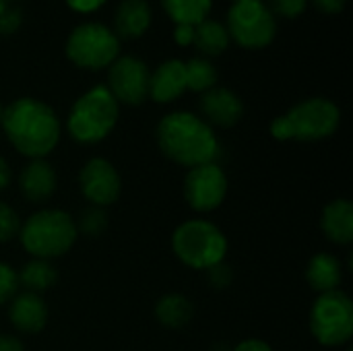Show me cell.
I'll return each mask as SVG.
<instances>
[{
	"instance_id": "1f68e13d",
	"label": "cell",
	"mask_w": 353,
	"mask_h": 351,
	"mask_svg": "<svg viewBox=\"0 0 353 351\" xmlns=\"http://www.w3.org/2000/svg\"><path fill=\"white\" fill-rule=\"evenodd\" d=\"M308 2H312L314 8L325 14H339V12H343V8L347 4V0H308Z\"/></svg>"
},
{
	"instance_id": "cb8c5ba5",
	"label": "cell",
	"mask_w": 353,
	"mask_h": 351,
	"mask_svg": "<svg viewBox=\"0 0 353 351\" xmlns=\"http://www.w3.org/2000/svg\"><path fill=\"white\" fill-rule=\"evenodd\" d=\"M186 68V87L194 93H205L213 89L219 81L217 66L203 56H192L190 60L184 62Z\"/></svg>"
},
{
	"instance_id": "d6a6232c",
	"label": "cell",
	"mask_w": 353,
	"mask_h": 351,
	"mask_svg": "<svg viewBox=\"0 0 353 351\" xmlns=\"http://www.w3.org/2000/svg\"><path fill=\"white\" fill-rule=\"evenodd\" d=\"M192 37H194V27L190 25H176L174 29V39L180 48H188L192 46Z\"/></svg>"
},
{
	"instance_id": "4dcf8cb0",
	"label": "cell",
	"mask_w": 353,
	"mask_h": 351,
	"mask_svg": "<svg viewBox=\"0 0 353 351\" xmlns=\"http://www.w3.org/2000/svg\"><path fill=\"white\" fill-rule=\"evenodd\" d=\"M66 6L79 14H89V12H95L99 10L108 0H64Z\"/></svg>"
},
{
	"instance_id": "ba28073f",
	"label": "cell",
	"mask_w": 353,
	"mask_h": 351,
	"mask_svg": "<svg viewBox=\"0 0 353 351\" xmlns=\"http://www.w3.org/2000/svg\"><path fill=\"white\" fill-rule=\"evenodd\" d=\"M310 333L325 348H341L352 341L353 302L343 290L319 294L310 308Z\"/></svg>"
},
{
	"instance_id": "4316f807",
	"label": "cell",
	"mask_w": 353,
	"mask_h": 351,
	"mask_svg": "<svg viewBox=\"0 0 353 351\" xmlns=\"http://www.w3.org/2000/svg\"><path fill=\"white\" fill-rule=\"evenodd\" d=\"M19 294V277L17 271L0 261V306L8 304L14 296Z\"/></svg>"
},
{
	"instance_id": "7a4b0ae2",
	"label": "cell",
	"mask_w": 353,
	"mask_h": 351,
	"mask_svg": "<svg viewBox=\"0 0 353 351\" xmlns=\"http://www.w3.org/2000/svg\"><path fill=\"white\" fill-rule=\"evenodd\" d=\"M155 141L170 161L186 170L213 163L221 155L215 128H211L199 114L186 110L165 114L155 128Z\"/></svg>"
},
{
	"instance_id": "4fadbf2b",
	"label": "cell",
	"mask_w": 353,
	"mask_h": 351,
	"mask_svg": "<svg viewBox=\"0 0 353 351\" xmlns=\"http://www.w3.org/2000/svg\"><path fill=\"white\" fill-rule=\"evenodd\" d=\"M199 112L211 128H232L244 118V101L230 87L215 85L213 89L201 93Z\"/></svg>"
},
{
	"instance_id": "d590c367",
	"label": "cell",
	"mask_w": 353,
	"mask_h": 351,
	"mask_svg": "<svg viewBox=\"0 0 353 351\" xmlns=\"http://www.w3.org/2000/svg\"><path fill=\"white\" fill-rule=\"evenodd\" d=\"M10 180H12L10 166H8V161L0 155V192L6 190V188L10 186Z\"/></svg>"
},
{
	"instance_id": "30bf717a",
	"label": "cell",
	"mask_w": 353,
	"mask_h": 351,
	"mask_svg": "<svg viewBox=\"0 0 353 351\" xmlns=\"http://www.w3.org/2000/svg\"><path fill=\"white\" fill-rule=\"evenodd\" d=\"M228 174L217 161L190 168L182 184L184 201L196 213H211L219 209L228 197Z\"/></svg>"
},
{
	"instance_id": "e0dca14e",
	"label": "cell",
	"mask_w": 353,
	"mask_h": 351,
	"mask_svg": "<svg viewBox=\"0 0 353 351\" xmlns=\"http://www.w3.org/2000/svg\"><path fill=\"white\" fill-rule=\"evenodd\" d=\"M153 21V12L147 0H120L114 12V33L118 39L143 37Z\"/></svg>"
},
{
	"instance_id": "d6986e66",
	"label": "cell",
	"mask_w": 353,
	"mask_h": 351,
	"mask_svg": "<svg viewBox=\"0 0 353 351\" xmlns=\"http://www.w3.org/2000/svg\"><path fill=\"white\" fill-rule=\"evenodd\" d=\"M306 281L316 294H329L341 290L343 265L335 254L319 252L306 265Z\"/></svg>"
},
{
	"instance_id": "7402d4cb",
	"label": "cell",
	"mask_w": 353,
	"mask_h": 351,
	"mask_svg": "<svg viewBox=\"0 0 353 351\" xmlns=\"http://www.w3.org/2000/svg\"><path fill=\"white\" fill-rule=\"evenodd\" d=\"M19 288L31 294H43L58 281V271L52 265V261L43 259H31L23 265L21 271H17Z\"/></svg>"
},
{
	"instance_id": "f1b7e54d",
	"label": "cell",
	"mask_w": 353,
	"mask_h": 351,
	"mask_svg": "<svg viewBox=\"0 0 353 351\" xmlns=\"http://www.w3.org/2000/svg\"><path fill=\"white\" fill-rule=\"evenodd\" d=\"M207 273V281L213 290H228L234 281V269L228 261H221L217 265H213L211 269L205 271Z\"/></svg>"
},
{
	"instance_id": "5bb4252c",
	"label": "cell",
	"mask_w": 353,
	"mask_h": 351,
	"mask_svg": "<svg viewBox=\"0 0 353 351\" xmlns=\"http://www.w3.org/2000/svg\"><path fill=\"white\" fill-rule=\"evenodd\" d=\"M56 188L58 176L48 159H29L19 174V190L33 205L48 203L56 194Z\"/></svg>"
},
{
	"instance_id": "9a60e30c",
	"label": "cell",
	"mask_w": 353,
	"mask_h": 351,
	"mask_svg": "<svg viewBox=\"0 0 353 351\" xmlns=\"http://www.w3.org/2000/svg\"><path fill=\"white\" fill-rule=\"evenodd\" d=\"M50 319L48 304L39 294L19 292L8 302V321L23 335H37L46 329Z\"/></svg>"
},
{
	"instance_id": "6da1fadb",
	"label": "cell",
	"mask_w": 353,
	"mask_h": 351,
	"mask_svg": "<svg viewBox=\"0 0 353 351\" xmlns=\"http://www.w3.org/2000/svg\"><path fill=\"white\" fill-rule=\"evenodd\" d=\"M0 130L17 153L46 159L60 143L62 124L56 110L35 97H19L2 110Z\"/></svg>"
},
{
	"instance_id": "8d00e7d4",
	"label": "cell",
	"mask_w": 353,
	"mask_h": 351,
	"mask_svg": "<svg viewBox=\"0 0 353 351\" xmlns=\"http://www.w3.org/2000/svg\"><path fill=\"white\" fill-rule=\"evenodd\" d=\"M8 6H10V2H8V0H0V14H2Z\"/></svg>"
},
{
	"instance_id": "74e56055",
	"label": "cell",
	"mask_w": 353,
	"mask_h": 351,
	"mask_svg": "<svg viewBox=\"0 0 353 351\" xmlns=\"http://www.w3.org/2000/svg\"><path fill=\"white\" fill-rule=\"evenodd\" d=\"M234 2H265V0H234Z\"/></svg>"
},
{
	"instance_id": "3957f363",
	"label": "cell",
	"mask_w": 353,
	"mask_h": 351,
	"mask_svg": "<svg viewBox=\"0 0 353 351\" xmlns=\"http://www.w3.org/2000/svg\"><path fill=\"white\" fill-rule=\"evenodd\" d=\"M341 124V110L327 97H308L277 116L269 132L275 141L316 143L333 137Z\"/></svg>"
},
{
	"instance_id": "44dd1931",
	"label": "cell",
	"mask_w": 353,
	"mask_h": 351,
	"mask_svg": "<svg viewBox=\"0 0 353 351\" xmlns=\"http://www.w3.org/2000/svg\"><path fill=\"white\" fill-rule=\"evenodd\" d=\"M232 39L223 23L215 19H205L203 23L194 25V37L192 46L203 58H215L221 56L230 48Z\"/></svg>"
},
{
	"instance_id": "ab89813d",
	"label": "cell",
	"mask_w": 353,
	"mask_h": 351,
	"mask_svg": "<svg viewBox=\"0 0 353 351\" xmlns=\"http://www.w3.org/2000/svg\"><path fill=\"white\" fill-rule=\"evenodd\" d=\"M8 2H17V0H8Z\"/></svg>"
},
{
	"instance_id": "836d02e7",
	"label": "cell",
	"mask_w": 353,
	"mask_h": 351,
	"mask_svg": "<svg viewBox=\"0 0 353 351\" xmlns=\"http://www.w3.org/2000/svg\"><path fill=\"white\" fill-rule=\"evenodd\" d=\"M230 351H273V348L263 339H244Z\"/></svg>"
},
{
	"instance_id": "83f0119b",
	"label": "cell",
	"mask_w": 353,
	"mask_h": 351,
	"mask_svg": "<svg viewBox=\"0 0 353 351\" xmlns=\"http://www.w3.org/2000/svg\"><path fill=\"white\" fill-rule=\"evenodd\" d=\"M265 4L275 14V19H298L300 14H304L308 0H265Z\"/></svg>"
},
{
	"instance_id": "2e32d148",
	"label": "cell",
	"mask_w": 353,
	"mask_h": 351,
	"mask_svg": "<svg viewBox=\"0 0 353 351\" xmlns=\"http://www.w3.org/2000/svg\"><path fill=\"white\" fill-rule=\"evenodd\" d=\"M188 91L184 60L168 58L163 60L149 79V99L157 103H172Z\"/></svg>"
},
{
	"instance_id": "484cf974",
	"label": "cell",
	"mask_w": 353,
	"mask_h": 351,
	"mask_svg": "<svg viewBox=\"0 0 353 351\" xmlns=\"http://www.w3.org/2000/svg\"><path fill=\"white\" fill-rule=\"evenodd\" d=\"M21 232V217L19 213L0 201V244H6L14 238H19Z\"/></svg>"
},
{
	"instance_id": "9c48e42d",
	"label": "cell",
	"mask_w": 353,
	"mask_h": 351,
	"mask_svg": "<svg viewBox=\"0 0 353 351\" xmlns=\"http://www.w3.org/2000/svg\"><path fill=\"white\" fill-rule=\"evenodd\" d=\"M225 29L240 48L263 50L277 35V19L265 2H234L228 10Z\"/></svg>"
},
{
	"instance_id": "277c9868",
	"label": "cell",
	"mask_w": 353,
	"mask_h": 351,
	"mask_svg": "<svg viewBox=\"0 0 353 351\" xmlns=\"http://www.w3.org/2000/svg\"><path fill=\"white\" fill-rule=\"evenodd\" d=\"M120 118V103L105 85L87 89L68 110L66 132L79 145H97L105 141Z\"/></svg>"
},
{
	"instance_id": "ac0fdd59",
	"label": "cell",
	"mask_w": 353,
	"mask_h": 351,
	"mask_svg": "<svg viewBox=\"0 0 353 351\" xmlns=\"http://www.w3.org/2000/svg\"><path fill=\"white\" fill-rule=\"evenodd\" d=\"M321 228L335 246H350L353 242V205L347 199L331 201L321 215Z\"/></svg>"
},
{
	"instance_id": "8fae6325",
	"label": "cell",
	"mask_w": 353,
	"mask_h": 351,
	"mask_svg": "<svg viewBox=\"0 0 353 351\" xmlns=\"http://www.w3.org/2000/svg\"><path fill=\"white\" fill-rule=\"evenodd\" d=\"M149 66L130 54H120L108 68V91L122 106H141L149 99Z\"/></svg>"
},
{
	"instance_id": "603a6c76",
	"label": "cell",
	"mask_w": 353,
	"mask_h": 351,
	"mask_svg": "<svg viewBox=\"0 0 353 351\" xmlns=\"http://www.w3.org/2000/svg\"><path fill=\"white\" fill-rule=\"evenodd\" d=\"M161 8L174 25H199L209 19L213 0H161Z\"/></svg>"
},
{
	"instance_id": "5b68a950",
	"label": "cell",
	"mask_w": 353,
	"mask_h": 351,
	"mask_svg": "<svg viewBox=\"0 0 353 351\" xmlns=\"http://www.w3.org/2000/svg\"><path fill=\"white\" fill-rule=\"evenodd\" d=\"M79 238L74 219L64 209H39L21 223L19 240L31 259L54 261L72 250Z\"/></svg>"
},
{
	"instance_id": "8992f818",
	"label": "cell",
	"mask_w": 353,
	"mask_h": 351,
	"mask_svg": "<svg viewBox=\"0 0 353 351\" xmlns=\"http://www.w3.org/2000/svg\"><path fill=\"white\" fill-rule=\"evenodd\" d=\"M230 242L221 228L209 219H188L172 234V250L176 259L194 271H207L225 261Z\"/></svg>"
},
{
	"instance_id": "e575fe53",
	"label": "cell",
	"mask_w": 353,
	"mask_h": 351,
	"mask_svg": "<svg viewBox=\"0 0 353 351\" xmlns=\"http://www.w3.org/2000/svg\"><path fill=\"white\" fill-rule=\"evenodd\" d=\"M0 351H25V345L17 335H0Z\"/></svg>"
},
{
	"instance_id": "f546056e",
	"label": "cell",
	"mask_w": 353,
	"mask_h": 351,
	"mask_svg": "<svg viewBox=\"0 0 353 351\" xmlns=\"http://www.w3.org/2000/svg\"><path fill=\"white\" fill-rule=\"evenodd\" d=\"M23 25V12L17 6H8L0 14V35H12Z\"/></svg>"
},
{
	"instance_id": "7c38bea8",
	"label": "cell",
	"mask_w": 353,
	"mask_h": 351,
	"mask_svg": "<svg viewBox=\"0 0 353 351\" xmlns=\"http://www.w3.org/2000/svg\"><path fill=\"white\" fill-rule=\"evenodd\" d=\"M79 188L93 207L105 209L118 201L122 192V178L112 161L105 157H91L79 172Z\"/></svg>"
},
{
	"instance_id": "ffe728a7",
	"label": "cell",
	"mask_w": 353,
	"mask_h": 351,
	"mask_svg": "<svg viewBox=\"0 0 353 351\" xmlns=\"http://www.w3.org/2000/svg\"><path fill=\"white\" fill-rule=\"evenodd\" d=\"M155 319L165 329H182L186 327L194 317V304L184 294H165L155 304Z\"/></svg>"
},
{
	"instance_id": "f35d334b",
	"label": "cell",
	"mask_w": 353,
	"mask_h": 351,
	"mask_svg": "<svg viewBox=\"0 0 353 351\" xmlns=\"http://www.w3.org/2000/svg\"><path fill=\"white\" fill-rule=\"evenodd\" d=\"M2 110H4V106L0 103V122H2Z\"/></svg>"
},
{
	"instance_id": "d4e9b609",
	"label": "cell",
	"mask_w": 353,
	"mask_h": 351,
	"mask_svg": "<svg viewBox=\"0 0 353 351\" xmlns=\"http://www.w3.org/2000/svg\"><path fill=\"white\" fill-rule=\"evenodd\" d=\"M77 232L89 238H99L108 230V213L101 207H87L81 211L79 219L74 221Z\"/></svg>"
},
{
	"instance_id": "52a82bcc",
	"label": "cell",
	"mask_w": 353,
	"mask_h": 351,
	"mask_svg": "<svg viewBox=\"0 0 353 351\" xmlns=\"http://www.w3.org/2000/svg\"><path fill=\"white\" fill-rule=\"evenodd\" d=\"M64 54L77 68L97 72L110 68V64L120 56V39L103 23L87 21L68 33Z\"/></svg>"
}]
</instances>
